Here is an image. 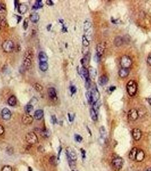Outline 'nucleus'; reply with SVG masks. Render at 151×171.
<instances>
[{
  "label": "nucleus",
  "mask_w": 151,
  "mask_h": 171,
  "mask_svg": "<svg viewBox=\"0 0 151 171\" xmlns=\"http://www.w3.org/2000/svg\"><path fill=\"white\" fill-rule=\"evenodd\" d=\"M34 51L32 49L26 50L23 56V67L25 70H29L31 67L34 61Z\"/></svg>",
  "instance_id": "1"
},
{
  "label": "nucleus",
  "mask_w": 151,
  "mask_h": 171,
  "mask_svg": "<svg viewBox=\"0 0 151 171\" xmlns=\"http://www.w3.org/2000/svg\"><path fill=\"white\" fill-rule=\"evenodd\" d=\"M126 88L127 93L128 94L129 96H133L136 94L137 90V83L133 80H130L128 83H127Z\"/></svg>",
  "instance_id": "2"
},
{
  "label": "nucleus",
  "mask_w": 151,
  "mask_h": 171,
  "mask_svg": "<svg viewBox=\"0 0 151 171\" xmlns=\"http://www.w3.org/2000/svg\"><path fill=\"white\" fill-rule=\"evenodd\" d=\"M124 160L120 157H116L114 158L111 162V165H112L113 169L115 171H119L123 165Z\"/></svg>",
  "instance_id": "3"
},
{
  "label": "nucleus",
  "mask_w": 151,
  "mask_h": 171,
  "mask_svg": "<svg viewBox=\"0 0 151 171\" xmlns=\"http://www.w3.org/2000/svg\"><path fill=\"white\" fill-rule=\"evenodd\" d=\"M2 48L5 52H11L14 49V42L10 39L5 41L2 44Z\"/></svg>",
  "instance_id": "4"
},
{
  "label": "nucleus",
  "mask_w": 151,
  "mask_h": 171,
  "mask_svg": "<svg viewBox=\"0 0 151 171\" xmlns=\"http://www.w3.org/2000/svg\"><path fill=\"white\" fill-rule=\"evenodd\" d=\"M132 64V61L129 57L127 56H124L121 58L120 65L122 68H128L131 67Z\"/></svg>",
  "instance_id": "5"
},
{
  "label": "nucleus",
  "mask_w": 151,
  "mask_h": 171,
  "mask_svg": "<svg viewBox=\"0 0 151 171\" xmlns=\"http://www.w3.org/2000/svg\"><path fill=\"white\" fill-rule=\"evenodd\" d=\"M26 140L28 144L33 145V144H36L38 141V138L35 133L30 132L26 135Z\"/></svg>",
  "instance_id": "6"
},
{
  "label": "nucleus",
  "mask_w": 151,
  "mask_h": 171,
  "mask_svg": "<svg viewBox=\"0 0 151 171\" xmlns=\"http://www.w3.org/2000/svg\"><path fill=\"white\" fill-rule=\"evenodd\" d=\"M139 117L138 111L135 109H131L128 112V119L131 121H135Z\"/></svg>",
  "instance_id": "7"
},
{
  "label": "nucleus",
  "mask_w": 151,
  "mask_h": 171,
  "mask_svg": "<svg viewBox=\"0 0 151 171\" xmlns=\"http://www.w3.org/2000/svg\"><path fill=\"white\" fill-rule=\"evenodd\" d=\"M22 121L24 124L26 125H30L33 123L34 121V118L32 116L28 114H26L24 115L22 118Z\"/></svg>",
  "instance_id": "8"
},
{
  "label": "nucleus",
  "mask_w": 151,
  "mask_h": 171,
  "mask_svg": "<svg viewBox=\"0 0 151 171\" xmlns=\"http://www.w3.org/2000/svg\"><path fill=\"white\" fill-rule=\"evenodd\" d=\"M66 152H67V157L70 159L72 161H76L77 160V155L76 154L75 151H74L73 149H72L70 147H68L66 149Z\"/></svg>",
  "instance_id": "9"
},
{
  "label": "nucleus",
  "mask_w": 151,
  "mask_h": 171,
  "mask_svg": "<svg viewBox=\"0 0 151 171\" xmlns=\"http://www.w3.org/2000/svg\"><path fill=\"white\" fill-rule=\"evenodd\" d=\"M92 102L93 103L97 102L98 101H99V97H100V94L97 88L96 87H94L92 88Z\"/></svg>",
  "instance_id": "10"
},
{
  "label": "nucleus",
  "mask_w": 151,
  "mask_h": 171,
  "mask_svg": "<svg viewBox=\"0 0 151 171\" xmlns=\"http://www.w3.org/2000/svg\"><path fill=\"white\" fill-rule=\"evenodd\" d=\"M11 116L12 114L10 110L7 109V108H4V109H2L1 111V116L4 120H9L11 118Z\"/></svg>",
  "instance_id": "11"
},
{
  "label": "nucleus",
  "mask_w": 151,
  "mask_h": 171,
  "mask_svg": "<svg viewBox=\"0 0 151 171\" xmlns=\"http://www.w3.org/2000/svg\"><path fill=\"white\" fill-rule=\"evenodd\" d=\"M142 133L141 131L138 128H134L132 130V136H133L135 140L138 141L142 138Z\"/></svg>",
  "instance_id": "12"
},
{
  "label": "nucleus",
  "mask_w": 151,
  "mask_h": 171,
  "mask_svg": "<svg viewBox=\"0 0 151 171\" xmlns=\"http://www.w3.org/2000/svg\"><path fill=\"white\" fill-rule=\"evenodd\" d=\"M105 49V46L104 45V44L103 43L98 44L96 47V54L100 58L103 54Z\"/></svg>",
  "instance_id": "13"
},
{
  "label": "nucleus",
  "mask_w": 151,
  "mask_h": 171,
  "mask_svg": "<svg viewBox=\"0 0 151 171\" xmlns=\"http://www.w3.org/2000/svg\"><path fill=\"white\" fill-rule=\"evenodd\" d=\"M80 73L79 74L81 76H83V77L85 79H89V70L87 69L85 67L83 66L80 69Z\"/></svg>",
  "instance_id": "14"
},
{
  "label": "nucleus",
  "mask_w": 151,
  "mask_h": 171,
  "mask_svg": "<svg viewBox=\"0 0 151 171\" xmlns=\"http://www.w3.org/2000/svg\"><path fill=\"white\" fill-rule=\"evenodd\" d=\"M48 96L52 100L57 99V94L56 90L53 87L49 88L48 89Z\"/></svg>",
  "instance_id": "15"
},
{
  "label": "nucleus",
  "mask_w": 151,
  "mask_h": 171,
  "mask_svg": "<svg viewBox=\"0 0 151 171\" xmlns=\"http://www.w3.org/2000/svg\"><path fill=\"white\" fill-rule=\"evenodd\" d=\"M144 157H145V154L144 151L142 149H138L135 160H136V161L138 162H141L144 160Z\"/></svg>",
  "instance_id": "16"
},
{
  "label": "nucleus",
  "mask_w": 151,
  "mask_h": 171,
  "mask_svg": "<svg viewBox=\"0 0 151 171\" xmlns=\"http://www.w3.org/2000/svg\"><path fill=\"white\" fill-rule=\"evenodd\" d=\"M129 73V71L128 68H122L119 71L118 73L119 77L122 78H126L127 77H128Z\"/></svg>",
  "instance_id": "17"
},
{
  "label": "nucleus",
  "mask_w": 151,
  "mask_h": 171,
  "mask_svg": "<svg viewBox=\"0 0 151 171\" xmlns=\"http://www.w3.org/2000/svg\"><path fill=\"white\" fill-rule=\"evenodd\" d=\"M99 133H100V140H101L102 141H104L106 139L107 136V132L106 131L105 128L102 126L99 128Z\"/></svg>",
  "instance_id": "18"
},
{
  "label": "nucleus",
  "mask_w": 151,
  "mask_h": 171,
  "mask_svg": "<svg viewBox=\"0 0 151 171\" xmlns=\"http://www.w3.org/2000/svg\"><path fill=\"white\" fill-rule=\"evenodd\" d=\"M38 58L40 62H47L48 57L47 54L43 51H41L39 53Z\"/></svg>",
  "instance_id": "19"
},
{
  "label": "nucleus",
  "mask_w": 151,
  "mask_h": 171,
  "mask_svg": "<svg viewBox=\"0 0 151 171\" xmlns=\"http://www.w3.org/2000/svg\"><path fill=\"white\" fill-rule=\"evenodd\" d=\"M114 43L116 47H120L124 43V39L120 36H118L115 37Z\"/></svg>",
  "instance_id": "20"
},
{
  "label": "nucleus",
  "mask_w": 151,
  "mask_h": 171,
  "mask_svg": "<svg viewBox=\"0 0 151 171\" xmlns=\"http://www.w3.org/2000/svg\"><path fill=\"white\" fill-rule=\"evenodd\" d=\"M44 116V112L42 110H38L34 112V118L36 120H41Z\"/></svg>",
  "instance_id": "21"
},
{
  "label": "nucleus",
  "mask_w": 151,
  "mask_h": 171,
  "mask_svg": "<svg viewBox=\"0 0 151 171\" xmlns=\"http://www.w3.org/2000/svg\"><path fill=\"white\" fill-rule=\"evenodd\" d=\"M137 151H138V149L136 148V147H134V148H132L130 152H129V158L131 160H135V159H136V156L137 153Z\"/></svg>",
  "instance_id": "22"
},
{
  "label": "nucleus",
  "mask_w": 151,
  "mask_h": 171,
  "mask_svg": "<svg viewBox=\"0 0 151 171\" xmlns=\"http://www.w3.org/2000/svg\"><path fill=\"white\" fill-rule=\"evenodd\" d=\"M108 82V79L106 75H102L98 79V83L100 86H103L106 85Z\"/></svg>",
  "instance_id": "23"
},
{
  "label": "nucleus",
  "mask_w": 151,
  "mask_h": 171,
  "mask_svg": "<svg viewBox=\"0 0 151 171\" xmlns=\"http://www.w3.org/2000/svg\"><path fill=\"white\" fill-rule=\"evenodd\" d=\"M88 70L89 73V77H90L92 79H95L97 75V70L93 67H90Z\"/></svg>",
  "instance_id": "24"
},
{
  "label": "nucleus",
  "mask_w": 151,
  "mask_h": 171,
  "mask_svg": "<svg viewBox=\"0 0 151 171\" xmlns=\"http://www.w3.org/2000/svg\"><path fill=\"white\" fill-rule=\"evenodd\" d=\"M28 6L25 4H20L18 7V11L20 14H23L27 11Z\"/></svg>",
  "instance_id": "25"
},
{
  "label": "nucleus",
  "mask_w": 151,
  "mask_h": 171,
  "mask_svg": "<svg viewBox=\"0 0 151 171\" xmlns=\"http://www.w3.org/2000/svg\"><path fill=\"white\" fill-rule=\"evenodd\" d=\"M92 28V23L89 21H85L84 24V30L86 33L89 34Z\"/></svg>",
  "instance_id": "26"
},
{
  "label": "nucleus",
  "mask_w": 151,
  "mask_h": 171,
  "mask_svg": "<svg viewBox=\"0 0 151 171\" xmlns=\"http://www.w3.org/2000/svg\"><path fill=\"white\" fill-rule=\"evenodd\" d=\"M40 19V17L38 13H33L30 15V20L33 23H37Z\"/></svg>",
  "instance_id": "27"
},
{
  "label": "nucleus",
  "mask_w": 151,
  "mask_h": 171,
  "mask_svg": "<svg viewBox=\"0 0 151 171\" xmlns=\"http://www.w3.org/2000/svg\"><path fill=\"white\" fill-rule=\"evenodd\" d=\"M17 98H16V97L14 95L11 96L7 100L8 104L12 107L15 106L16 104H17Z\"/></svg>",
  "instance_id": "28"
},
{
  "label": "nucleus",
  "mask_w": 151,
  "mask_h": 171,
  "mask_svg": "<svg viewBox=\"0 0 151 171\" xmlns=\"http://www.w3.org/2000/svg\"><path fill=\"white\" fill-rule=\"evenodd\" d=\"M39 68L42 71L45 72L48 68V65L47 62H40L39 63Z\"/></svg>",
  "instance_id": "29"
},
{
  "label": "nucleus",
  "mask_w": 151,
  "mask_h": 171,
  "mask_svg": "<svg viewBox=\"0 0 151 171\" xmlns=\"http://www.w3.org/2000/svg\"><path fill=\"white\" fill-rule=\"evenodd\" d=\"M89 56L88 54H87L85 56L84 58H83V59L81 60V63L82 65H83V66L84 67H86V66L88 64L89 61Z\"/></svg>",
  "instance_id": "30"
},
{
  "label": "nucleus",
  "mask_w": 151,
  "mask_h": 171,
  "mask_svg": "<svg viewBox=\"0 0 151 171\" xmlns=\"http://www.w3.org/2000/svg\"><path fill=\"white\" fill-rule=\"evenodd\" d=\"M90 117L95 122L98 119V116H97V112L94 111V110L92 109L90 111Z\"/></svg>",
  "instance_id": "31"
},
{
  "label": "nucleus",
  "mask_w": 151,
  "mask_h": 171,
  "mask_svg": "<svg viewBox=\"0 0 151 171\" xmlns=\"http://www.w3.org/2000/svg\"><path fill=\"white\" fill-rule=\"evenodd\" d=\"M100 104H101V103H100V101H98L97 102H94V103H93V108H92V109H93L94 111H95L97 112L98 111L100 106Z\"/></svg>",
  "instance_id": "32"
},
{
  "label": "nucleus",
  "mask_w": 151,
  "mask_h": 171,
  "mask_svg": "<svg viewBox=\"0 0 151 171\" xmlns=\"http://www.w3.org/2000/svg\"><path fill=\"white\" fill-rule=\"evenodd\" d=\"M43 6V4L42 2V1L41 0H38L36 1L35 5L33 6V9H38V8H41Z\"/></svg>",
  "instance_id": "33"
},
{
  "label": "nucleus",
  "mask_w": 151,
  "mask_h": 171,
  "mask_svg": "<svg viewBox=\"0 0 151 171\" xmlns=\"http://www.w3.org/2000/svg\"><path fill=\"white\" fill-rule=\"evenodd\" d=\"M34 89H35V90L36 91H38V92L42 91V90H43V86H42L41 85H40V84L38 83H36L34 84Z\"/></svg>",
  "instance_id": "34"
},
{
  "label": "nucleus",
  "mask_w": 151,
  "mask_h": 171,
  "mask_svg": "<svg viewBox=\"0 0 151 171\" xmlns=\"http://www.w3.org/2000/svg\"><path fill=\"white\" fill-rule=\"evenodd\" d=\"M85 96H86V98L87 99V101H88L89 103H93L92 102V93L90 91H87L86 92V94H85Z\"/></svg>",
  "instance_id": "35"
},
{
  "label": "nucleus",
  "mask_w": 151,
  "mask_h": 171,
  "mask_svg": "<svg viewBox=\"0 0 151 171\" xmlns=\"http://www.w3.org/2000/svg\"><path fill=\"white\" fill-rule=\"evenodd\" d=\"M0 25L4 27H6L7 26V23L6 20L4 17H0Z\"/></svg>",
  "instance_id": "36"
},
{
  "label": "nucleus",
  "mask_w": 151,
  "mask_h": 171,
  "mask_svg": "<svg viewBox=\"0 0 151 171\" xmlns=\"http://www.w3.org/2000/svg\"><path fill=\"white\" fill-rule=\"evenodd\" d=\"M34 109V107L33 104H27V106L25 107V111L27 114H29Z\"/></svg>",
  "instance_id": "37"
},
{
  "label": "nucleus",
  "mask_w": 151,
  "mask_h": 171,
  "mask_svg": "<svg viewBox=\"0 0 151 171\" xmlns=\"http://www.w3.org/2000/svg\"><path fill=\"white\" fill-rule=\"evenodd\" d=\"M83 44L85 47H87L89 45V41L85 35L83 36Z\"/></svg>",
  "instance_id": "38"
},
{
  "label": "nucleus",
  "mask_w": 151,
  "mask_h": 171,
  "mask_svg": "<svg viewBox=\"0 0 151 171\" xmlns=\"http://www.w3.org/2000/svg\"><path fill=\"white\" fill-rule=\"evenodd\" d=\"M49 161L51 163V164L53 165H56V157L54 156L51 157V158L49 160Z\"/></svg>",
  "instance_id": "39"
},
{
  "label": "nucleus",
  "mask_w": 151,
  "mask_h": 171,
  "mask_svg": "<svg viewBox=\"0 0 151 171\" xmlns=\"http://www.w3.org/2000/svg\"><path fill=\"white\" fill-rule=\"evenodd\" d=\"M1 171H13L12 167L10 165H5L2 168Z\"/></svg>",
  "instance_id": "40"
},
{
  "label": "nucleus",
  "mask_w": 151,
  "mask_h": 171,
  "mask_svg": "<svg viewBox=\"0 0 151 171\" xmlns=\"http://www.w3.org/2000/svg\"><path fill=\"white\" fill-rule=\"evenodd\" d=\"M6 11V5L4 4H0V13H4Z\"/></svg>",
  "instance_id": "41"
},
{
  "label": "nucleus",
  "mask_w": 151,
  "mask_h": 171,
  "mask_svg": "<svg viewBox=\"0 0 151 171\" xmlns=\"http://www.w3.org/2000/svg\"><path fill=\"white\" fill-rule=\"evenodd\" d=\"M75 140L76 141H77V142H81L82 141V140H83V138H82V137L79 135H78V134H75Z\"/></svg>",
  "instance_id": "42"
},
{
  "label": "nucleus",
  "mask_w": 151,
  "mask_h": 171,
  "mask_svg": "<svg viewBox=\"0 0 151 171\" xmlns=\"http://www.w3.org/2000/svg\"><path fill=\"white\" fill-rule=\"evenodd\" d=\"M90 86H91V83H90V79H86L85 81V87L87 90L89 89V88L90 87Z\"/></svg>",
  "instance_id": "43"
},
{
  "label": "nucleus",
  "mask_w": 151,
  "mask_h": 171,
  "mask_svg": "<svg viewBox=\"0 0 151 171\" xmlns=\"http://www.w3.org/2000/svg\"><path fill=\"white\" fill-rule=\"evenodd\" d=\"M70 91H71V93L72 94H75L76 93V91H77V89H76V87L75 86H71L70 87Z\"/></svg>",
  "instance_id": "44"
},
{
  "label": "nucleus",
  "mask_w": 151,
  "mask_h": 171,
  "mask_svg": "<svg viewBox=\"0 0 151 171\" xmlns=\"http://www.w3.org/2000/svg\"><path fill=\"white\" fill-rule=\"evenodd\" d=\"M23 27L24 30H26L28 28V20L27 18H26L23 22Z\"/></svg>",
  "instance_id": "45"
},
{
  "label": "nucleus",
  "mask_w": 151,
  "mask_h": 171,
  "mask_svg": "<svg viewBox=\"0 0 151 171\" xmlns=\"http://www.w3.org/2000/svg\"><path fill=\"white\" fill-rule=\"evenodd\" d=\"M68 118H69V120L71 122H73V120H74V118H75V116H74V115L73 114H69H69H68Z\"/></svg>",
  "instance_id": "46"
},
{
  "label": "nucleus",
  "mask_w": 151,
  "mask_h": 171,
  "mask_svg": "<svg viewBox=\"0 0 151 171\" xmlns=\"http://www.w3.org/2000/svg\"><path fill=\"white\" fill-rule=\"evenodd\" d=\"M51 120H52V122L54 124H56V123H57V119H56V117L55 115H52V117H51Z\"/></svg>",
  "instance_id": "47"
},
{
  "label": "nucleus",
  "mask_w": 151,
  "mask_h": 171,
  "mask_svg": "<svg viewBox=\"0 0 151 171\" xmlns=\"http://www.w3.org/2000/svg\"><path fill=\"white\" fill-rule=\"evenodd\" d=\"M5 132V129L4 127L2 125L0 124V136L2 135Z\"/></svg>",
  "instance_id": "48"
},
{
  "label": "nucleus",
  "mask_w": 151,
  "mask_h": 171,
  "mask_svg": "<svg viewBox=\"0 0 151 171\" xmlns=\"http://www.w3.org/2000/svg\"><path fill=\"white\" fill-rule=\"evenodd\" d=\"M94 59L95 62L98 63V62H99V61L100 57L98 56H97L96 54H95V55L94 56Z\"/></svg>",
  "instance_id": "49"
},
{
  "label": "nucleus",
  "mask_w": 151,
  "mask_h": 171,
  "mask_svg": "<svg viewBox=\"0 0 151 171\" xmlns=\"http://www.w3.org/2000/svg\"><path fill=\"white\" fill-rule=\"evenodd\" d=\"M147 63L148 65L151 66V54L147 58Z\"/></svg>",
  "instance_id": "50"
},
{
  "label": "nucleus",
  "mask_w": 151,
  "mask_h": 171,
  "mask_svg": "<svg viewBox=\"0 0 151 171\" xmlns=\"http://www.w3.org/2000/svg\"><path fill=\"white\" fill-rule=\"evenodd\" d=\"M81 154H82V157H83V159L85 158V150L83 149H81Z\"/></svg>",
  "instance_id": "51"
},
{
  "label": "nucleus",
  "mask_w": 151,
  "mask_h": 171,
  "mask_svg": "<svg viewBox=\"0 0 151 171\" xmlns=\"http://www.w3.org/2000/svg\"><path fill=\"white\" fill-rule=\"evenodd\" d=\"M46 4L48 5V6H52V5H54V2H53L51 0H47L46 1Z\"/></svg>",
  "instance_id": "52"
},
{
  "label": "nucleus",
  "mask_w": 151,
  "mask_h": 171,
  "mask_svg": "<svg viewBox=\"0 0 151 171\" xmlns=\"http://www.w3.org/2000/svg\"><path fill=\"white\" fill-rule=\"evenodd\" d=\"M115 88H116V87H115V86H111V87H110L109 88L110 91H113L114 90H115Z\"/></svg>",
  "instance_id": "53"
},
{
  "label": "nucleus",
  "mask_w": 151,
  "mask_h": 171,
  "mask_svg": "<svg viewBox=\"0 0 151 171\" xmlns=\"http://www.w3.org/2000/svg\"><path fill=\"white\" fill-rule=\"evenodd\" d=\"M17 20H18V23H19V22L21 21V19H22V17H20V16H19V15H17Z\"/></svg>",
  "instance_id": "54"
},
{
  "label": "nucleus",
  "mask_w": 151,
  "mask_h": 171,
  "mask_svg": "<svg viewBox=\"0 0 151 171\" xmlns=\"http://www.w3.org/2000/svg\"><path fill=\"white\" fill-rule=\"evenodd\" d=\"M51 26H52V25H51V24H50V25H48L47 28V29L48 31H49L50 30H51Z\"/></svg>",
  "instance_id": "55"
},
{
  "label": "nucleus",
  "mask_w": 151,
  "mask_h": 171,
  "mask_svg": "<svg viewBox=\"0 0 151 171\" xmlns=\"http://www.w3.org/2000/svg\"><path fill=\"white\" fill-rule=\"evenodd\" d=\"M148 103H149V104L151 105V98L148 99Z\"/></svg>",
  "instance_id": "56"
},
{
  "label": "nucleus",
  "mask_w": 151,
  "mask_h": 171,
  "mask_svg": "<svg viewBox=\"0 0 151 171\" xmlns=\"http://www.w3.org/2000/svg\"><path fill=\"white\" fill-rule=\"evenodd\" d=\"M145 171H151V167L149 168H148V169H147Z\"/></svg>",
  "instance_id": "57"
},
{
  "label": "nucleus",
  "mask_w": 151,
  "mask_h": 171,
  "mask_svg": "<svg viewBox=\"0 0 151 171\" xmlns=\"http://www.w3.org/2000/svg\"><path fill=\"white\" fill-rule=\"evenodd\" d=\"M28 171H33V170H32L30 167H28Z\"/></svg>",
  "instance_id": "58"
},
{
  "label": "nucleus",
  "mask_w": 151,
  "mask_h": 171,
  "mask_svg": "<svg viewBox=\"0 0 151 171\" xmlns=\"http://www.w3.org/2000/svg\"><path fill=\"white\" fill-rule=\"evenodd\" d=\"M72 171H75V170H72Z\"/></svg>",
  "instance_id": "59"
}]
</instances>
